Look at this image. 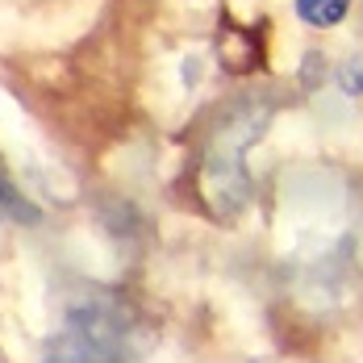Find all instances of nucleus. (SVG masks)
<instances>
[{"mask_svg":"<svg viewBox=\"0 0 363 363\" xmlns=\"http://www.w3.org/2000/svg\"><path fill=\"white\" fill-rule=\"evenodd\" d=\"M351 13V0H296V17L313 30H330Z\"/></svg>","mask_w":363,"mask_h":363,"instance_id":"obj_1","label":"nucleus"},{"mask_svg":"<svg viewBox=\"0 0 363 363\" xmlns=\"http://www.w3.org/2000/svg\"><path fill=\"white\" fill-rule=\"evenodd\" d=\"M0 218L17 221V225H38V221H42L38 205H30V201L17 192V184L9 180V176H0Z\"/></svg>","mask_w":363,"mask_h":363,"instance_id":"obj_2","label":"nucleus"},{"mask_svg":"<svg viewBox=\"0 0 363 363\" xmlns=\"http://www.w3.org/2000/svg\"><path fill=\"white\" fill-rule=\"evenodd\" d=\"M338 84H342V92H347V96H363V55H359V59H351V63H342Z\"/></svg>","mask_w":363,"mask_h":363,"instance_id":"obj_3","label":"nucleus"}]
</instances>
